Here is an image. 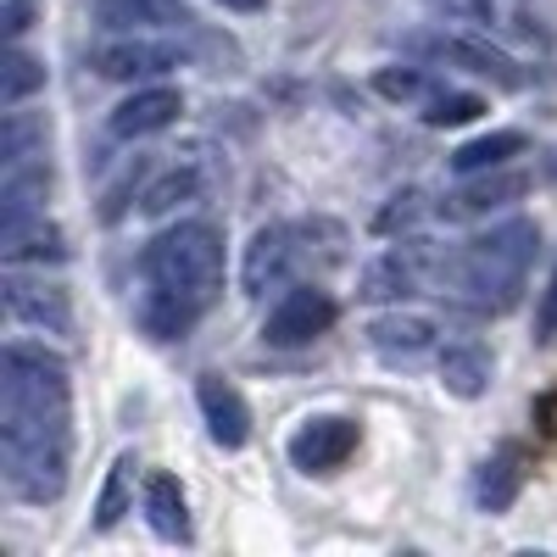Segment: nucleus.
Returning a JSON list of instances; mask_svg holds the SVG:
<instances>
[{"label": "nucleus", "mask_w": 557, "mask_h": 557, "mask_svg": "<svg viewBox=\"0 0 557 557\" xmlns=\"http://www.w3.org/2000/svg\"><path fill=\"white\" fill-rule=\"evenodd\" d=\"M0 469L17 502L51 507L73 469V385L67 362L12 341L0 351Z\"/></svg>", "instance_id": "nucleus-1"}, {"label": "nucleus", "mask_w": 557, "mask_h": 557, "mask_svg": "<svg viewBox=\"0 0 557 557\" xmlns=\"http://www.w3.org/2000/svg\"><path fill=\"white\" fill-rule=\"evenodd\" d=\"M146 296L134 318L151 341H184L223 290V235L212 223H173L139 257Z\"/></svg>", "instance_id": "nucleus-2"}, {"label": "nucleus", "mask_w": 557, "mask_h": 557, "mask_svg": "<svg viewBox=\"0 0 557 557\" xmlns=\"http://www.w3.org/2000/svg\"><path fill=\"white\" fill-rule=\"evenodd\" d=\"M535 251H541V228L530 218L496 223L491 235L469 240L446 262V290L469 312H507L524 296V278H530Z\"/></svg>", "instance_id": "nucleus-3"}, {"label": "nucleus", "mask_w": 557, "mask_h": 557, "mask_svg": "<svg viewBox=\"0 0 557 557\" xmlns=\"http://www.w3.org/2000/svg\"><path fill=\"white\" fill-rule=\"evenodd\" d=\"M307 228L301 223H268L257 228V240L246 246V262H240V285L246 296H268V290H290L296 273L307 262Z\"/></svg>", "instance_id": "nucleus-4"}, {"label": "nucleus", "mask_w": 557, "mask_h": 557, "mask_svg": "<svg viewBox=\"0 0 557 557\" xmlns=\"http://www.w3.org/2000/svg\"><path fill=\"white\" fill-rule=\"evenodd\" d=\"M407 51L412 57H424V62H446V67H462V73H474V78H491L496 89H519L524 73L513 57H502L496 45L485 39H462V34H412L407 39Z\"/></svg>", "instance_id": "nucleus-5"}, {"label": "nucleus", "mask_w": 557, "mask_h": 557, "mask_svg": "<svg viewBox=\"0 0 557 557\" xmlns=\"http://www.w3.org/2000/svg\"><path fill=\"white\" fill-rule=\"evenodd\" d=\"M335 318H341L335 296H330V290H318V285H301V278H296V285L278 296V307L268 312L262 341H268V346H312Z\"/></svg>", "instance_id": "nucleus-6"}, {"label": "nucleus", "mask_w": 557, "mask_h": 557, "mask_svg": "<svg viewBox=\"0 0 557 557\" xmlns=\"http://www.w3.org/2000/svg\"><path fill=\"white\" fill-rule=\"evenodd\" d=\"M89 67L101 78H117V84H139V78H162L173 67H184V45L173 39H146V34H123V39H107L89 51Z\"/></svg>", "instance_id": "nucleus-7"}, {"label": "nucleus", "mask_w": 557, "mask_h": 557, "mask_svg": "<svg viewBox=\"0 0 557 557\" xmlns=\"http://www.w3.org/2000/svg\"><path fill=\"white\" fill-rule=\"evenodd\" d=\"M357 441H362V430H357V418H341V412H318V418H307V424L290 435V462L301 474H341L346 462H351V451H357Z\"/></svg>", "instance_id": "nucleus-8"}, {"label": "nucleus", "mask_w": 557, "mask_h": 557, "mask_svg": "<svg viewBox=\"0 0 557 557\" xmlns=\"http://www.w3.org/2000/svg\"><path fill=\"white\" fill-rule=\"evenodd\" d=\"M196 407H201V418H207V435H212L223 451H240V446L251 441V407H246V396L228 385L223 374H201Z\"/></svg>", "instance_id": "nucleus-9"}, {"label": "nucleus", "mask_w": 557, "mask_h": 557, "mask_svg": "<svg viewBox=\"0 0 557 557\" xmlns=\"http://www.w3.org/2000/svg\"><path fill=\"white\" fill-rule=\"evenodd\" d=\"M418 285H424V246L401 240V246H391V251H380L374 262H368L357 296H362V301H401V296H412Z\"/></svg>", "instance_id": "nucleus-10"}, {"label": "nucleus", "mask_w": 557, "mask_h": 557, "mask_svg": "<svg viewBox=\"0 0 557 557\" xmlns=\"http://www.w3.org/2000/svg\"><path fill=\"white\" fill-rule=\"evenodd\" d=\"M178 112H184L178 89H168V84L134 89V96L112 112V134H117V139H146V134H162L168 123H178Z\"/></svg>", "instance_id": "nucleus-11"}, {"label": "nucleus", "mask_w": 557, "mask_h": 557, "mask_svg": "<svg viewBox=\"0 0 557 557\" xmlns=\"http://www.w3.org/2000/svg\"><path fill=\"white\" fill-rule=\"evenodd\" d=\"M7 312L28 330H45V335H73V307L62 290L51 285H28V278H7Z\"/></svg>", "instance_id": "nucleus-12"}, {"label": "nucleus", "mask_w": 557, "mask_h": 557, "mask_svg": "<svg viewBox=\"0 0 557 557\" xmlns=\"http://www.w3.org/2000/svg\"><path fill=\"white\" fill-rule=\"evenodd\" d=\"M96 23L112 34H146V28H184L196 17L184 0H96Z\"/></svg>", "instance_id": "nucleus-13"}, {"label": "nucleus", "mask_w": 557, "mask_h": 557, "mask_svg": "<svg viewBox=\"0 0 557 557\" xmlns=\"http://www.w3.org/2000/svg\"><path fill=\"white\" fill-rule=\"evenodd\" d=\"M524 451L519 446H496L485 462H480V474H474V507L480 513H507V507L519 502L524 491Z\"/></svg>", "instance_id": "nucleus-14"}, {"label": "nucleus", "mask_w": 557, "mask_h": 557, "mask_svg": "<svg viewBox=\"0 0 557 557\" xmlns=\"http://www.w3.org/2000/svg\"><path fill=\"white\" fill-rule=\"evenodd\" d=\"M368 346L385 362H418L424 351H435V323L412 318V312H385V318L368 323Z\"/></svg>", "instance_id": "nucleus-15"}, {"label": "nucleus", "mask_w": 557, "mask_h": 557, "mask_svg": "<svg viewBox=\"0 0 557 557\" xmlns=\"http://www.w3.org/2000/svg\"><path fill=\"white\" fill-rule=\"evenodd\" d=\"M0 257L12 268L17 262H62L67 235L57 223H45V212H34V218H17V223H0Z\"/></svg>", "instance_id": "nucleus-16"}, {"label": "nucleus", "mask_w": 557, "mask_h": 557, "mask_svg": "<svg viewBox=\"0 0 557 557\" xmlns=\"http://www.w3.org/2000/svg\"><path fill=\"white\" fill-rule=\"evenodd\" d=\"M524 190H530V173H507V168H491L485 178L469 173V184H462V190H451L441 212H446V218H480V212H491V207L519 201Z\"/></svg>", "instance_id": "nucleus-17"}, {"label": "nucleus", "mask_w": 557, "mask_h": 557, "mask_svg": "<svg viewBox=\"0 0 557 557\" xmlns=\"http://www.w3.org/2000/svg\"><path fill=\"white\" fill-rule=\"evenodd\" d=\"M491 351L485 346H474V341H451L446 351H441V385L451 391V396H462V401H480L485 391H491Z\"/></svg>", "instance_id": "nucleus-18"}, {"label": "nucleus", "mask_w": 557, "mask_h": 557, "mask_svg": "<svg viewBox=\"0 0 557 557\" xmlns=\"http://www.w3.org/2000/svg\"><path fill=\"white\" fill-rule=\"evenodd\" d=\"M146 519H151V530H157L162 541H173V546H190V541H196L190 507H184V491H178L173 474H151V480H146Z\"/></svg>", "instance_id": "nucleus-19"}, {"label": "nucleus", "mask_w": 557, "mask_h": 557, "mask_svg": "<svg viewBox=\"0 0 557 557\" xmlns=\"http://www.w3.org/2000/svg\"><path fill=\"white\" fill-rule=\"evenodd\" d=\"M45 190H51V168H45V157L7 168V184H0V223H17V218L45 212V207H39Z\"/></svg>", "instance_id": "nucleus-20"}, {"label": "nucleus", "mask_w": 557, "mask_h": 557, "mask_svg": "<svg viewBox=\"0 0 557 557\" xmlns=\"http://www.w3.org/2000/svg\"><path fill=\"white\" fill-rule=\"evenodd\" d=\"M530 151V139L519 134V128H496V134H480V139H469V146H457L451 151V173H491V168H507L513 157H524Z\"/></svg>", "instance_id": "nucleus-21"}, {"label": "nucleus", "mask_w": 557, "mask_h": 557, "mask_svg": "<svg viewBox=\"0 0 557 557\" xmlns=\"http://www.w3.org/2000/svg\"><path fill=\"white\" fill-rule=\"evenodd\" d=\"M134 469H139V457L134 451H117L112 457V469H107V485H101V502H96V530H117L128 513H134Z\"/></svg>", "instance_id": "nucleus-22"}, {"label": "nucleus", "mask_w": 557, "mask_h": 557, "mask_svg": "<svg viewBox=\"0 0 557 557\" xmlns=\"http://www.w3.org/2000/svg\"><path fill=\"white\" fill-rule=\"evenodd\" d=\"M34 89H45V67H39L28 51H17V45H12V51L0 57V107L17 112Z\"/></svg>", "instance_id": "nucleus-23"}, {"label": "nucleus", "mask_w": 557, "mask_h": 557, "mask_svg": "<svg viewBox=\"0 0 557 557\" xmlns=\"http://www.w3.org/2000/svg\"><path fill=\"white\" fill-rule=\"evenodd\" d=\"M485 112L480 96H469V89H435V96L424 101V123L430 128H462V123H474Z\"/></svg>", "instance_id": "nucleus-24"}, {"label": "nucleus", "mask_w": 557, "mask_h": 557, "mask_svg": "<svg viewBox=\"0 0 557 557\" xmlns=\"http://www.w3.org/2000/svg\"><path fill=\"white\" fill-rule=\"evenodd\" d=\"M0 157H7V168L45 157V123L28 117V112H7V139H0Z\"/></svg>", "instance_id": "nucleus-25"}, {"label": "nucleus", "mask_w": 557, "mask_h": 557, "mask_svg": "<svg viewBox=\"0 0 557 557\" xmlns=\"http://www.w3.org/2000/svg\"><path fill=\"white\" fill-rule=\"evenodd\" d=\"M374 89H380L385 101H430L435 96L424 67H380L374 73Z\"/></svg>", "instance_id": "nucleus-26"}, {"label": "nucleus", "mask_w": 557, "mask_h": 557, "mask_svg": "<svg viewBox=\"0 0 557 557\" xmlns=\"http://www.w3.org/2000/svg\"><path fill=\"white\" fill-rule=\"evenodd\" d=\"M184 196H196V173H190V168H184V173H168L162 184H151L139 207H146V212H173Z\"/></svg>", "instance_id": "nucleus-27"}, {"label": "nucleus", "mask_w": 557, "mask_h": 557, "mask_svg": "<svg viewBox=\"0 0 557 557\" xmlns=\"http://www.w3.org/2000/svg\"><path fill=\"white\" fill-rule=\"evenodd\" d=\"M535 341H557V268H552L546 290L535 301Z\"/></svg>", "instance_id": "nucleus-28"}, {"label": "nucleus", "mask_w": 557, "mask_h": 557, "mask_svg": "<svg viewBox=\"0 0 557 557\" xmlns=\"http://www.w3.org/2000/svg\"><path fill=\"white\" fill-rule=\"evenodd\" d=\"M34 12H39V0H7V7H0V28H7V39H23L34 28Z\"/></svg>", "instance_id": "nucleus-29"}, {"label": "nucleus", "mask_w": 557, "mask_h": 557, "mask_svg": "<svg viewBox=\"0 0 557 557\" xmlns=\"http://www.w3.org/2000/svg\"><path fill=\"white\" fill-rule=\"evenodd\" d=\"M435 7L446 12V17H491V7H485V0H435Z\"/></svg>", "instance_id": "nucleus-30"}, {"label": "nucleus", "mask_w": 557, "mask_h": 557, "mask_svg": "<svg viewBox=\"0 0 557 557\" xmlns=\"http://www.w3.org/2000/svg\"><path fill=\"white\" fill-rule=\"evenodd\" d=\"M218 7H223V12H262L268 0H218Z\"/></svg>", "instance_id": "nucleus-31"}]
</instances>
